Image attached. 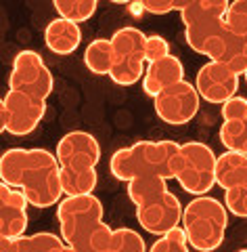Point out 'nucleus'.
Returning a JSON list of instances; mask_svg holds the SVG:
<instances>
[{
    "label": "nucleus",
    "instance_id": "nucleus-1",
    "mask_svg": "<svg viewBox=\"0 0 247 252\" xmlns=\"http://www.w3.org/2000/svg\"><path fill=\"white\" fill-rule=\"evenodd\" d=\"M2 183L23 191L27 202L36 208H49L61 202V164L49 149L13 147L0 158Z\"/></svg>",
    "mask_w": 247,
    "mask_h": 252
},
{
    "label": "nucleus",
    "instance_id": "nucleus-2",
    "mask_svg": "<svg viewBox=\"0 0 247 252\" xmlns=\"http://www.w3.org/2000/svg\"><path fill=\"white\" fill-rule=\"evenodd\" d=\"M180 143L170 139L164 141H138L130 147H122L111 156L109 168L117 181L130 183L138 177H162L174 179L176 158Z\"/></svg>",
    "mask_w": 247,
    "mask_h": 252
},
{
    "label": "nucleus",
    "instance_id": "nucleus-3",
    "mask_svg": "<svg viewBox=\"0 0 247 252\" xmlns=\"http://www.w3.org/2000/svg\"><path fill=\"white\" fill-rule=\"evenodd\" d=\"M228 227V210L216 198L197 195L182 212V229L195 252H214L222 246Z\"/></svg>",
    "mask_w": 247,
    "mask_h": 252
},
{
    "label": "nucleus",
    "instance_id": "nucleus-4",
    "mask_svg": "<svg viewBox=\"0 0 247 252\" xmlns=\"http://www.w3.org/2000/svg\"><path fill=\"white\" fill-rule=\"evenodd\" d=\"M185 38H187V44L195 53L210 57V61L224 63L239 76L245 74L247 53H245L243 40L241 36L230 32V28L224 21L185 28Z\"/></svg>",
    "mask_w": 247,
    "mask_h": 252
},
{
    "label": "nucleus",
    "instance_id": "nucleus-5",
    "mask_svg": "<svg viewBox=\"0 0 247 252\" xmlns=\"http://www.w3.org/2000/svg\"><path fill=\"white\" fill-rule=\"evenodd\" d=\"M216 162L218 156L212 152L210 145L201 141H189L180 145L176 158L174 179L185 191L197 195H205L216 185Z\"/></svg>",
    "mask_w": 247,
    "mask_h": 252
},
{
    "label": "nucleus",
    "instance_id": "nucleus-6",
    "mask_svg": "<svg viewBox=\"0 0 247 252\" xmlns=\"http://www.w3.org/2000/svg\"><path fill=\"white\" fill-rule=\"evenodd\" d=\"M145 42H147V36L142 34L138 28H132V26L119 28L115 34L111 36L115 61H113V69H111L109 78L115 84L132 86V84H137L140 78H145V72H147Z\"/></svg>",
    "mask_w": 247,
    "mask_h": 252
},
{
    "label": "nucleus",
    "instance_id": "nucleus-7",
    "mask_svg": "<svg viewBox=\"0 0 247 252\" xmlns=\"http://www.w3.org/2000/svg\"><path fill=\"white\" fill-rule=\"evenodd\" d=\"M46 114V101L31 94L9 91L0 103V130L13 137L31 135Z\"/></svg>",
    "mask_w": 247,
    "mask_h": 252
},
{
    "label": "nucleus",
    "instance_id": "nucleus-8",
    "mask_svg": "<svg viewBox=\"0 0 247 252\" xmlns=\"http://www.w3.org/2000/svg\"><path fill=\"white\" fill-rule=\"evenodd\" d=\"M53 89H55V80L51 69L46 67L42 55L31 49L17 53V57L13 59L11 76H9V91H19L46 101L51 97Z\"/></svg>",
    "mask_w": 247,
    "mask_h": 252
},
{
    "label": "nucleus",
    "instance_id": "nucleus-9",
    "mask_svg": "<svg viewBox=\"0 0 247 252\" xmlns=\"http://www.w3.org/2000/svg\"><path fill=\"white\" fill-rule=\"evenodd\" d=\"M199 103H201V97H199L195 84H191L187 80L170 86L168 91L159 93L153 99V107H155V114L159 116V120H164L165 124H172V126L189 124L197 116Z\"/></svg>",
    "mask_w": 247,
    "mask_h": 252
},
{
    "label": "nucleus",
    "instance_id": "nucleus-10",
    "mask_svg": "<svg viewBox=\"0 0 247 252\" xmlns=\"http://www.w3.org/2000/svg\"><path fill=\"white\" fill-rule=\"evenodd\" d=\"M105 217L103 202L94 193L90 195H67L57 206V220L63 242H69L74 235L92 223H99Z\"/></svg>",
    "mask_w": 247,
    "mask_h": 252
},
{
    "label": "nucleus",
    "instance_id": "nucleus-11",
    "mask_svg": "<svg viewBox=\"0 0 247 252\" xmlns=\"http://www.w3.org/2000/svg\"><path fill=\"white\" fill-rule=\"evenodd\" d=\"M182 212H185V208L180 206V200L168 189V191H164V193L155 195V198L138 204L137 219L147 233L165 235L168 231L180 227Z\"/></svg>",
    "mask_w": 247,
    "mask_h": 252
},
{
    "label": "nucleus",
    "instance_id": "nucleus-12",
    "mask_svg": "<svg viewBox=\"0 0 247 252\" xmlns=\"http://www.w3.org/2000/svg\"><path fill=\"white\" fill-rule=\"evenodd\" d=\"M195 89L199 97L214 105H224L228 99H233L239 91V74L224 63L208 61L199 67L195 78Z\"/></svg>",
    "mask_w": 247,
    "mask_h": 252
},
{
    "label": "nucleus",
    "instance_id": "nucleus-13",
    "mask_svg": "<svg viewBox=\"0 0 247 252\" xmlns=\"http://www.w3.org/2000/svg\"><path fill=\"white\" fill-rule=\"evenodd\" d=\"M55 156L61 168H94L101 160V145L90 132L71 130L59 139Z\"/></svg>",
    "mask_w": 247,
    "mask_h": 252
},
{
    "label": "nucleus",
    "instance_id": "nucleus-14",
    "mask_svg": "<svg viewBox=\"0 0 247 252\" xmlns=\"http://www.w3.org/2000/svg\"><path fill=\"white\" fill-rule=\"evenodd\" d=\"M27 198L11 185H0V235L21 238L27 229Z\"/></svg>",
    "mask_w": 247,
    "mask_h": 252
},
{
    "label": "nucleus",
    "instance_id": "nucleus-15",
    "mask_svg": "<svg viewBox=\"0 0 247 252\" xmlns=\"http://www.w3.org/2000/svg\"><path fill=\"white\" fill-rule=\"evenodd\" d=\"M185 80V65L176 55H168V57L153 61L147 65L145 78H142V89L149 97H157L159 93L168 91L170 86Z\"/></svg>",
    "mask_w": 247,
    "mask_h": 252
},
{
    "label": "nucleus",
    "instance_id": "nucleus-16",
    "mask_svg": "<svg viewBox=\"0 0 247 252\" xmlns=\"http://www.w3.org/2000/svg\"><path fill=\"white\" fill-rule=\"evenodd\" d=\"M44 42L55 55H71L82 42V30L74 21L57 17L46 26Z\"/></svg>",
    "mask_w": 247,
    "mask_h": 252
},
{
    "label": "nucleus",
    "instance_id": "nucleus-17",
    "mask_svg": "<svg viewBox=\"0 0 247 252\" xmlns=\"http://www.w3.org/2000/svg\"><path fill=\"white\" fill-rule=\"evenodd\" d=\"M67 246H71L76 252H111L113 246V229L105 223H92L84 229H80L74 238L67 242Z\"/></svg>",
    "mask_w": 247,
    "mask_h": 252
},
{
    "label": "nucleus",
    "instance_id": "nucleus-18",
    "mask_svg": "<svg viewBox=\"0 0 247 252\" xmlns=\"http://www.w3.org/2000/svg\"><path fill=\"white\" fill-rule=\"evenodd\" d=\"M247 181V156L237 152H224L216 162V185L222 189L243 187Z\"/></svg>",
    "mask_w": 247,
    "mask_h": 252
},
{
    "label": "nucleus",
    "instance_id": "nucleus-19",
    "mask_svg": "<svg viewBox=\"0 0 247 252\" xmlns=\"http://www.w3.org/2000/svg\"><path fill=\"white\" fill-rule=\"evenodd\" d=\"M228 6L230 4L226 0H193V2H187L185 11L180 13V19L185 23V28L224 21Z\"/></svg>",
    "mask_w": 247,
    "mask_h": 252
},
{
    "label": "nucleus",
    "instance_id": "nucleus-20",
    "mask_svg": "<svg viewBox=\"0 0 247 252\" xmlns=\"http://www.w3.org/2000/svg\"><path fill=\"white\" fill-rule=\"evenodd\" d=\"M63 238L49 231L21 235V238H2L0 242V252H51L63 246Z\"/></svg>",
    "mask_w": 247,
    "mask_h": 252
},
{
    "label": "nucleus",
    "instance_id": "nucleus-21",
    "mask_svg": "<svg viewBox=\"0 0 247 252\" xmlns=\"http://www.w3.org/2000/svg\"><path fill=\"white\" fill-rule=\"evenodd\" d=\"M113 61H115V53H113L111 38H97L84 51L86 67L97 76H105V74L109 76L111 69H113Z\"/></svg>",
    "mask_w": 247,
    "mask_h": 252
},
{
    "label": "nucleus",
    "instance_id": "nucleus-22",
    "mask_svg": "<svg viewBox=\"0 0 247 252\" xmlns=\"http://www.w3.org/2000/svg\"><path fill=\"white\" fill-rule=\"evenodd\" d=\"M65 195H90L99 183L97 168H61Z\"/></svg>",
    "mask_w": 247,
    "mask_h": 252
},
{
    "label": "nucleus",
    "instance_id": "nucleus-23",
    "mask_svg": "<svg viewBox=\"0 0 247 252\" xmlns=\"http://www.w3.org/2000/svg\"><path fill=\"white\" fill-rule=\"evenodd\" d=\"M168 191V181L162 177H138L128 183V198L134 202V206L147 202L155 195Z\"/></svg>",
    "mask_w": 247,
    "mask_h": 252
},
{
    "label": "nucleus",
    "instance_id": "nucleus-24",
    "mask_svg": "<svg viewBox=\"0 0 247 252\" xmlns=\"http://www.w3.org/2000/svg\"><path fill=\"white\" fill-rule=\"evenodd\" d=\"M53 6L59 13V17L74 21L78 26L88 21L99 9L97 0H55Z\"/></svg>",
    "mask_w": 247,
    "mask_h": 252
},
{
    "label": "nucleus",
    "instance_id": "nucleus-25",
    "mask_svg": "<svg viewBox=\"0 0 247 252\" xmlns=\"http://www.w3.org/2000/svg\"><path fill=\"white\" fill-rule=\"evenodd\" d=\"M220 143L226 147V152H237L247 156V118L237 122H222Z\"/></svg>",
    "mask_w": 247,
    "mask_h": 252
},
{
    "label": "nucleus",
    "instance_id": "nucleus-26",
    "mask_svg": "<svg viewBox=\"0 0 247 252\" xmlns=\"http://www.w3.org/2000/svg\"><path fill=\"white\" fill-rule=\"evenodd\" d=\"M189 240L187 233L182 227H176V229L168 231L165 235H159V238L153 242V246L149 248V252H189Z\"/></svg>",
    "mask_w": 247,
    "mask_h": 252
},
{
    "label": "nucleus",
    "instance_id": "nucleus-27",
    "mask_svg": "<svg viewBox=\"0 0 247 252\" xmlns=\"http://www.w3.org/2000/svg\"><path fill=\"white\" fill-rule=\"evenodd\" d=\"M224 23L237 36H247V0H237L228 6Z\"/></svg>",
    "mask_w": 247,
    "mask_h": 252
},
{
    "label": "nucleus",
    "instance_id": "nucleus-28",
    "mask_svg": "<svg viewBox=\"0 0 247 252\" xmlns=\"http://www.w3.org/2000/svg\"><path fill=\"white\" fill-rule=\"evenodd\" d=\"M224 206L239 219H247V187H233L224 191Z\"/></svg>",
    "mask_w": 247,
    "mask_h": 252
},
{
    "label": "nucleus",
    "instance_id": "nucleus-29",
    "mask_svg": "<svg viewBox=\"0 0 247 252\" xmlns=\"http://www.w3.org/2000/svg\"><path fill=\"white\" fill-rule=\"evenodd\" d=\"M145 53H147V63H153V61H159V59H164V57H168V55H172L168 40H165L164 36H157V34L147 36Z\"/></svg>",
    "mask_w": 247,
    "mask_h": 252
},
{
    "label": "nucleus",
    "instance_id": "nucleus-30",
    "mask_svg": "<svg viewBox=\"0 0 247 252\" xmlns=\"http://www.w3.org/2000/svg\"><path fill=\"white\" fill-rule=\"evenodd\" d=\"M222 118L224 122H237V120H245L247 118V99L235 94L233 99H228L222 105Z\"/></svg>",
    "mask_w": 247,
    "mask_h": 252
},
{
    "label": "nucleus",
    "instance_id": "nucleus-31",
    "mask_svg": "<svg viewBox=\"0 0 247 252\" xmlns=\"http://www.w3.org/2000/svg\"><path fill=\"white\" fill-rule=\"evenodd\" d=\"M185 6H187V2H157V0H145V2H142L145 13H151V15H168L174 11L182 13Z\"/></svg>",
    "mask_w": 247,
    "mask_h": 252
},
{
    "label": "nucleus",
    "instance_id": "nucleus-32",
    "mask_svg": "<svg viewBox=\"0 0 247 252\" xmlns=\"http://www.w3.org/2000/svg\"><path fill=\"white\" fill-rule=\"evenodd\" d=\"M51 252H76L71 246H67V244H63V246H59V248H55V250H51Z\"/></svg>",
    "mask_w": 247,
    "mask_h": 252
},
{
    "label": "nucleus",
    "instance_id": "nucleus-33",
    "mask_svg": "<svg viewBox=\"0 0 247 252\" xmlns=\"http://www.w3.org/2000/svg\"><path fill=\"white\" fill-rule=\"evenodd\" d=\"M241 40H243V46H245V53H247V36H241Z\"/></svg>",
    "mask_w": 247,
    "mask_h": 252
},
{
    "label": "nucleus",
    "instance_id": "nucleus-34",
    "mask_svg": "<svg viewBox=\"0 0 247 252\" xmlns=\"http://www.w3.org/2000/svg\"><path fill=\"white\" fill-rule=\"evenodd\" d=\"M111 252H128V250H122V248H111Z\"/></svg>",
    "mask_w": 247,
    "mask_h": 252
},
{
    "label": "nucleus",
    "instance_id": "nucleus-35",
    "mask_svg": "<svg viewBox=\"0 0 247 252\" xmlns=\"http://www.w3.org/2000/svg\"><path fill=\"white\" fill-rule=\"evenodd\" d=\"M243 76H245V82H247V69H245V74H243Z\"/></svg>",
    "mask_w": 247,
    "mask_h": 252
},
{
    "label": "nucleus",
    "instance_id": "nucleus-36",
    "mask_svg": "<svg viewBox=\"0 0 247 252\" xmlns=\"http://www.w3.org/2000/svg\"><path fill=\"white\" fill-rule=\"evenodd\" d=\"M239 252H247V248H243V250H239Z\"/></svg>",
    "mask_w": 247,
    "mask_h": 252
},
{
    "label": "nucleus",
    "instance_id": "nucleus-37",
    "mask_svg": "<svg viewBox=\"0 0 247 252\" xmlns=\"http://www.w3.org/2000/svg\"><path fill=\"white\" fill-rule=\"evenodd\" d=\"M243 187H247V181H245V185H243Z\"/></svg>",
    "mask_w": 247,
    "mask_h": 252
}]
</instances>
